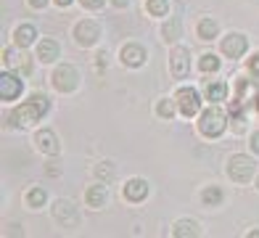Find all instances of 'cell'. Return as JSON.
<instances>
[{
    "label": "cell",
    "mask_w": 259,
    "mask_h": 238,
    "mask_svg": "<svg viewBox=\"0 0 259 238\" xmlns=\"http://www.w3.org/2000/svg\"><path fill=\"white\" fill-rule=\"evenodd\" d=\"M156 114H159V116H164V119H169V116L175 114V106H172V101H167V98L159 101V103H156Z\"/></svg>",
    "instance_id": "cell-26"
},
{
    "label": "cell",
    "mask_w": 259,
    "mask_h": 238,
    "mask_svg": "<svg viewBox=\"0 0 259 238\" xmlns=\"http://www.w3.org/2000/svg\"><path fill=\"white\" fill-rule=\"evenodd\" d=\"M249 69H251V74H256V77H259V53L249 58Z\"/></svg>",
    "instance_id": "cell-28"
},
{
    "label": "cell",
    "mask_w": 259,
    "mask_h": 238,
    "mask_svg": "<svg viewBox=\"0 0 259 238\" xmlns=\"http://www.w3.org/2000/svg\"><path fill=\"white\" fill-rule=\"evenodd\" d=\"M249 235H251V238H259V230H251Z\"/></svg>",
    "instance_id": "cell-35"
},
{
    "label": "cell",
    "mask_w": 259,
    "mask_h": 238,
    "mask_svg": "<svg viewBox=\"0 0 259 238\" xmlns=\"http://www.w3.org/2000/svg\"><path fill=\"white\" fill-rule=\"evenodd\" d=\"M228 175L235 183H249L254 175V162L246 153H235V156L228 159Z\"/></svg>",
    "instance_id": "cell-3"
},
{
    "label": "cell",
    "mask_w": 259,
    "mask_h": 238,
    "mask_svg": "<svg viewBox=\"0 0 259 238\" xmlns=\"http://www.w3.org/2000/svg\"><path fill=\"white\" fill-rule=\"evenodd\" d=\"M45 3H48V0H29V6H32V8H42Z\"/></svg>",
    "instance_id": "cell-32"
},
{
    "label": "cell",
    "mask_w": 259,
    "mask_h": 238,
    "mask_svg": "<svg viewBox=\"0 0 259 238\" xmlns=\"http://www.w3.org/2000/svg\"><path fill=\"white\" fill-rule=\"evenodd\" d=\"M124 196L130 201H143L148 196V183L146 180H140V177H135V180H130L124 185Z\"/></svg>",
    "instance_id": "cell-14"
},
{
    "label": "cell",
    "mask_w": 259,
    "mask_h": 238,
    "mask_svg": "<svg viewBox=\"0 0 259 238\" xmlns=\"http://www.w3.org/2000/svg\"><path fill=\"white\" fill-rule=\"evenodd\" d=\"M58 172H61V170H58V167H56V162H51V167H48V175H51V177H56Z\"/></svg>",
    "instance_id": "cell-31"
},
{
    "label": "cell",
    "mask_w": 259,
    "mask_h": 238,
    "mask_svg": "<svg viewBox=\"0 0 259 238\" xmlns=\"http://www.w3.org/2000/svg\"><path fill=\"white\" fill-rule=\"evenodd\" d=\"M96 175H98V177H103V180H109V177H111V164H109V162L98 164V167H96Z\"/></svg>",
    "instance_id": "cell-27"
},
{
    "label": "cell",
    "mask_w": 259,
    "mask_h": 238,
    "mask_svg": "<svg viewBox=\"0 0 259 238\" xmlns=\"http://www.w3.org/2000/svg\"><path fill=\"white\" fill-rule=\"evenodd\" d=\"M169 61H172V74L175 77H185L188 74V51L183 45H178V48H172V56H169Z\"/></svg>",
    "instance_id": "cell-10"
},
{
    "label": "cell",
    "mask_w": 259,
    "mask_h": 238,
    "mask_svg": "<svg viewBox=\"0 0 259 238\" xmlns=\"http://www.w3.org/2000/svg\"><path fill=\"white\" fill-rule=\"evenodd\" d=\"M178 106H180V111L185 114V116H193L196 111H198V93L193 90V88H180L178 90Z\"/></svg>",
    "instance_id": "cell-7"
},
{
    "label": "cell",
    "mask_w": 259,
    "mask_h": 238,
    "mask_svg": "<svg viewBox=\"0 0 259 238\" xmlns=\"http://www.w3.org/2000/svg\"><path fill=\"white\" fill-rule=\"evenodd\" d=\"M3 61L8 66L19 69V74H29V71H32V58L27 53H11V51H6L3 53Z\"/></svg>",
    "instance_id": "cell-11"
},
{
    "label": "cell",
    "mask_w": 259,
    "mask_h": 238,
    "mask_svg": "<svg viewBox=\"0 0 259 238\" xmlns=\"http://www.w3.org/2000/svg\"><path fill=\"white\" fill-rule=\"evenodd\" d=\"M246 48H249V43H246L243 34H228L225 40H222V53H225L228 58H238L246 53Z\"/></svg>",
    "instance_id": "cell-9"
},
{
    "label": "cell",
    "mask_w": 259,
    "mask_h": 238,
    "mask_svg": "<svg viewBox=\"0 0 259 238\" xmlns=\"http://www.w3.org/2000/svg\"><path fill=\"white\" fill-rule=\"evenodd\" d=\"M161 34H164V40H178L180 37V19H172V21L164 24Z\"/></svg>",
    "instance_id": "cell-20"
},
{
    "label": "cell",
    "mask_w": 259,
    "mask_h": 238,
    "mask_svg": "<svg viewBox=\"0 0 259 238\" xmlns=\"http://www.w3.org/2000/svg\"><path fill=\"white\" fill-rule=\"evenodd\" d=\"M34 143H37V148H40L42 153H48V156L58 153V138L51 133V130H40L37 138H34Z\"/></svg>",
    "instance_id": "cell-12"
},
{
    "label": "cell",
    "mask_w": 259,
    "mask_h": 238,
    "mask_svg": "<svg viewBox=\"0 0 259 238\" xmlns=\"http://www.w3.org/2000/svg\"><path fill=\"white\" fill-rule=\"evenodd\" d=\"M225 125H228V116L222 109H217V106H211V109H206L201 114V122H198V130H201V135L206 138H217L225 133Z\"/></svg>",
    "instance_id": "cell-2"
},
{
    "label": "cell",
    "mask_w": 259,
    "mask_h": 238,
    "mask_svg": "<svg viewBox=\"0 0 259 238\" xmlns=\"http://www.w3.org/2000/svg\"><path fill=\"white\" fill-rule=\"evenodd\" d=\"M251 148L259 153V133H254V135H251Z\"/></svg>",
    "instance_id": "cell-30"
},
{
    "label": "cell",
    "mask_w": 259,
    "mask_h": 238,
    "mask_svg": "<svg viewBox=\"0 0 259 238\" xmlns=\"http://www.w3.org/2000/svg\"><path fill=\"white\" fill-rule=\"evenodd\" d=\"M127 3H130V0H114V6H116V8H124Z\"/></svg>",
    "instance_id": "cell-33"
},
{
    "label": "cell",
    "mask_w": 259,
    "mask_h": 238,
    "mask_svg": "<svg viewBox=\"0 0 259 238\" xmlns=\"http://www.w3.org/2000/svg\"><path fill=\"white\" fill-rule=\"evenodd\" d=\"M175 238H196L198 235V225L193 220H180L178 225H175V230H172Z\"/></svg>",
    "instance_id": "cell-16"
},
{
    "label": "cell",
    "mask_w": 259,
    "mask_h": 238,
    "mask_svg": "<svg viewBox=\"0 0 259 238\" xmlns=\"http://www.w3.org/2000/svg\"><path fill=\"white\" fill-rule=\"evenodd\" d=\"M53 217L58 222H64V225H74L79 220L77 217V207L72 204V201H66V199H58L53 204Z\"/></svg>",
    "instance_id": "cell-8"
},
{
    "label": "cell",
    "mask_w": 259,
    "mask_h": 238,
    "mask_svg": "<svg viewBox=\"0 0 259 238\" xmlns=\"http://www.w3.org/2000/svg\"><path fill=\"white\" fill-rule=\"evenodd\" d=\"M198 34H201V40H211L217 34V24L211 19H204L201 24H198Z\"/></svg>",
    "instance_id": "cell-21"
},
{
    "label": "cell",
    "mask_w": 259,
    "mask_h": 238,
    "mask_svg": "<svg viewBox=\"0 0 259 238\" xmlns=\"http://www.w3.org/2000/svg\"><path fill=\"white\" fill-rule=\"evenodd\" d=\"M256 106H259V90H256Z\"/></svg>",
    "instance_id": "cell-36"
},
{
    "label": "cell",
    "mask_w": 259,
    "mask_h": 238,
    "mask_svg": "<svg viewBox=\"0 0 259 238\" xmlns=\"http://www.w3.org/2000/svg\"><path fill=\"white\" fill-rule=\"evenodd\" d=\"M37 56H40V61H45V64L56 61L58 58V43L56 40H42L37 45Z\"/></svg>",
    "instance_id": "cell-15"
},
{
    "label": "cell",
    "mask_w": 259,
    "mask_h": 238,
    "mask_svg": "<svg viewBox=\"0 0 259 238\" xmlns=\"http://www.w3.org/2000/svg\"><path fill=\"white\" fill-rule=\"evenodd\" d=\"M14 37H16V45L27 48V45H32V43H34V37H37V32H34L32 24H21V27L16 29Z\"/></svg>",
    "instance_id": "cell-17"
},
{
    "label": "cell",
    "mask_w": 259,
    "mask_h": 238,
    "mask_svg": "<svg viewBox=\"0 0 259 238\" xmlns=\"http://www.w3.org/2000/svg\"><path fill=\"white\" fill-rule=\"evenodd\" d=\"M45 111H48V98H45V95H32L27 103L16 106V111L11 114V125L27 127V125H32V122H37Z\"/></svg>",
    "instance_id": "cell-1"
},
{
    "label": "cell",
    "mask_w": 259,
    "mask_h": 238,
    "mask_svg": "<svg viewBox=\"0 0 259 238\" xmlns=\"http://www.w3.org/2000/svg\"><path fill=\"white\" fill-rule=\"evenodd\" d=\"M77 85H79V74H77L74 66L61 64L53 71V88L58 93H72V90H77Z\"/></svg>",
    "instance_id": "cell-4"
},
{
    "label": "cell",
    "mask_w": 259,
    "mask_h": 238,
    "mask_svg": "<svg viewBox=\"0 0 259 238\" xmlns=\"http://www.w3.org/2000/svg\"><path fill=\"white\" fill-rule=\"evenodd\" d=\"M220 201H222V190H220L217 185H211V188L204 190V204H206V207H217Z\"/></svg>",
    "instance_id": "cell-23"
},
{
    "label": "cell",
    "mask_w": 259,
    "mask_h": 238,
    "mask_svg": "<svg viewBox=\"0 0 259 238\" xmlns=\"http://www.w3.org/2000/svg\"><path fill=\"white\" fill-rule=\"evenodd\" d=\"M122 61H124L127 66H140V64L146 61V51H143L140 45L130 43V45L122 48Z\"/></svg>",
    "instance_id": "cell-13"
},
{
    "label": "cell",
    "mask_w": 259,
    "mask_h": 238,
    "mask_svg": "<svg viewBox=\"0 0 259 238\" xmlns=\"http://www.w3.org/2000/svg\"><path fill=\"white\" fill-rule=\"evenodd\" d=\"M85 199H88V207H93V209L103 207V201H106V185H90Z\"/></svg>",
    "instance_id": "cell-18"
},
{
    "label": "cell",
    "mask_w": 259,
    "mask_h": 238,
    "mask_svg": "<svg viewBox=\"0 0 259 238\" xmlns=\"http://www.w3.org/2000/svg\"><path fill=\"white\" fill-rule=\"evenodd\" d=\"M21 90H24V82L16 74H11V71L0 74V101H14V98H19Z\"/></svg>",
    "instance_id": "cell-6"
},
{
    "label": "cell",
    "mask_w": 259,
    "mask_h": 238,
    "mask_svg": "<svg viewBox=\"0 0 259 238\" xmlns=\"http://www.w3.org/2000/svg\"><path fill=\"white\" fill-rule=\"evenodd\" d=\"M27 204H29L32 209L42 207V204H45V190H42V188H32L29 193H27Z\"/></svg>",
    "instance_id": "cell-22"
},
{
    "label": "cell",
    "mask_w": 259,
    "mask_h": 238,
    "mask_svg": "<svg viewBox=\"0 0 259 238\" xmlns=\"http://www.w3.org/2000/svg\"><path fill=\"white\" fill-rule=\"evenodd\" d=\"M79 3L85 6V8H93V11H96V8H101V6H103V0H79Z\"/></svg>",
    "instance_id": "cell-29"
},
{
    "label": "cell",
    "mask_w": 259,
    "mask_h": 238,
    "mask_svg": "<svg viewBox=\"0 0 259 238\" xmlns=\"http://www.w3.org/2000/svg\"><path fill=\"white\" fill-rule=\"evenodd\" d=\"M198 66H201V71H217V69H220V58L211 56V53H206V56H201Z\"/></svg>",
    "instance_id": "cell-25"
},
{
    "label": "cell",
    "mask_w": 259,
    "mask_h": 238,
    "mask_svg": "<svg viewBox=\"0 0 259 238\" xmlns=\"http://www.w3.org/2000/svg\"><path fill=\"white\" fill-rule=\"evenodd\" d=\"M167 8H169L167 0H148V14L151 16H164V14H167Z\"/></svg>",
    "instance_id": "cell-24"
},
{
    "label": "cell",
    "mask_w": 259,
    "mask_h": 238,
    "mask_svg": "<svg viewBox=\"0 0 259 238\" xmlns=\"http://www.w3.org/2000/svg\"><path fill=\"white\" fill-rule=\"evenodd\" d=\"M98 37H101V27H98L96 21H90V19L79 21L77 27H74V40H77V45H82V48L93 45Z\"/></svg>",
    "instance_id": "cell-5"
},
{
    "label": "cell",
    "mask_w": 259,
    "mask_h": 238,
    "mask_svg": "<svg viewBox=\"0 0 259 238\" xmlns=\"http://www.w3.org/2000/svg\"><path fill=\"white\" fill-rule=\"evenodd\" d=\"M228 95V85L225 82H211V85L206 88V98L209 101H222Z\"/></svg>",
    "instance_id": "cell-19"
},
{
    "label": "cell",
    "mask_w": 259,
    "mask_h": 238,
    "mask_svg": "<svg viewBox=\"0 0 259 238\" xmlns=\"http://www.w3.org/2000/svg\"><path fill=\"white\" fill-rule=\"evenodd\" d=\"M72 0H56V6H69Z\"/></svg>",
    "instance_id": "cell-34"
},
{
    "label": "cell",
    "mask_w": 259,
    "mask_h": 238,
    "mask_svg": "<svg viewBox=\"0 0 259 238\" xmlns=\"http://www.w3.org/2000/svg\"><path fill=\"white\" fill-rule=\"evenodd\" d=\"M256 185H259V180H256Z\"/></svg>",
    "instance_id": "cell-37"
}]
</instances>
